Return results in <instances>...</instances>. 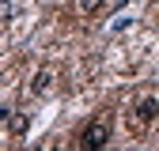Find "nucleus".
Returning a JSON list of instances; mask_svg holds the SVG:
<instances>
[{"instance_id": "f257e3e1", "label": "nucleus", "mask_w": 159, "mask_h": 151, "mask_svg": "<svg viewBox=\"0 0 159 151\" xmlns=\"http://www.w3.org/2000/svg\"><path fill=\"white\" fill-rule=\"evenodd\" d=\"M106 144H110V117L102 113V117H95L91 125H84L80 147H106Z\"/></svg>"}, {"instance_id": "f03ea898", "label": "nucleus", "mask_w": 159, "mask_h": 151, "mask_svg": "<svg viewBox=\"0 0 159 151\" xmlns=\"http://www.w3.org/2000/svg\"><path fill=\"white\" fill-rule=\"evenodd\" d=\"M155 117H159V98H155V94H144V98L133 106V121L144 128V125H148V121H155Z\"/></svg>"}, {"instance_id": "7ed1b4c3", "label": "nucleus", "mask_w": 159, "mask_h": 151, "mask_svg": "<svg viewBox=\"0 0 159 151\" xmlns=\"http://www.w3.org/2000/svg\"><path fill=\"white\" fill-rule=\"evenodd\" d=\"M4 117H8V132H11V136H23V132L30 128V117H27V113H4Z\"/></svg>"}, {"instance_id": "20e7f679", "label": "nucleus", "mask_w": 159, "mask_h": 151, "mask_svg": "<svg viewBox=\"0 0 159 151\" xmlns=\"http://www.w3.org/2000/svg\"><path fill=\"white\" fill-rule=\"evenodd\" d=\"M49 87H53V68H42V72L34 76V83H30V91H34V94H46Z\"/></svg>"}, {"instance_id": "39448f33", "label": "nucleus", "mask_w": 159, "mask_h": 151, "mask_svg": "<svg viewBox=\"0 0 159 151\" xmlns=\"http://www.w3.org/2000/svg\"><path fill=\"white\" fill-rule=\"evenodd\" d=\"M102 4H106V0H80V11H84V15H95Z\"/></svg>"}, {"instance_id": "423d86ee", "label": "nucleus", "mask_w": 159, "mask_h": 151, "mask_svg": "<svg viewBox=\"0 0 159 151\" xmlns=\"http://www.w3.org/2000/svg\"><path fill=\"white\" fill-rule=\"evenodd\" d=\"M0 19H11V0H0Z\"/></svg>"}]
</instances>
